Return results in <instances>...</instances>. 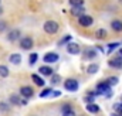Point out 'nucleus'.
<instances>
[{"label":"nucleus","mask_w":122,"mask_h":116,"mask_svg":"<svg viewBox=\"0 0 122 116\" xmlns=\"http://www.w3.org/2000/svg\"><path fill=\"white\" fill-rule=\"evenodd\" d=\"M97 93L98 95H105L107 98L112 96V89H111V85L108 84V81L98 82V85H97Z\"/></svg>","instance_id":"f257e3e1"},{"label":"nucleus","mask_w":122,"mask_h":116,"mask_svg":"<svg viewBox=\"0 0 122 116\" xmlns=\"http://www.w3.org/2000/svg\"><path fill=\"white\" fill-rule=\"evenodd\" d=\"M78 87H80V84H78V81L74 79V78H68V79L64 81V88H65L68 92H75V91H78Z\"/></svg>","instance_id":"f03ea898"},{"label":"nucleus","mask_w":122,"mask_h":116,"mask_svg":"<svg viewBox=\"0 0 122 116\" xmlns=\"http://www.w3.org/2000/svg\"><path fill=\"white\" fill-rule=\"evenodd\" d=\"M44 31H46L47 34H56V33L58 31V24H57V21H54V20L46 21V23H44Z\"/></svg>","instance_id":"7ed1b4c3"},{"label":"nucleus","mask_w":122,"mask_h":116,"mask_svg":"<svg viewBox=\"0 0 122 116\" xmlns=\"http://www.w3.org/2000/svg\"><path fill=\"white\" fill-rule=\"evenodd\" d=\"M92 23H94V19H92L91 16L82 14V16L78 17V24L81 27H90V26H92Z\"/></svg>","instance_id":"20e7f679"},{"label":"nucleus","mask_w":122,"mask_h":116,"mask_svg":"<svg viewBox=\"0 0 122 116\" xmlns=\"http://www.w3.org/2000/svg\"><path fill=\"white\" fill-rule=\"evenodd\" d=\"M60 59V55L57 54V53H47V54H44V57H43V61L46 62V64H54V62H57Z\"/></svg>","instance_id":"39448f33"},{"label":"nucleus","mask_w":122,"mask_h":116,"mask_svg":"<svg viewBox=\"0 0 122 116\" xmlns=\"http://www.w3.org/2000/svg\"><path fill=\"white\" fill-rule=\"evenodd\" d=\"M33 45H34V41H33L31 37H23V38H20V47L23 50H31Z\"/></svg>","instance_id":"423d86ee"},{"label":"nucleus","mask_w":122,"mask_h":116,"mask_svg":"<svg viewBox=\"0 0 122 116\" xmlns=\"http://www.w3.org/2000/svg\"><path fill=\"white\" fill-rule=\"evenodd\" d=\"M67 53L71 54V55H78L80 54V45L74 41H70L67 44Z\"/></svg>","instance_id":"0eeeda50"},{"label":"nucleus","mask_w":122,"mask_h":116,"mask_svg":"<svg viewBox=\"0 0 122 116\" xmlns=\"http://www.w3.org/2000/svg\"><path fill=\"white\" fill-rule=\"evenodd\" d=\"M108 65L111 67V68H117V69H122V58L119 55H117V57L111 58L109 61H108Z\"/></svg>","instance_id":"6e6552de"},{"label":"nucleus","mask_w":122,"mask_h":116,"mask_svg":"<svg viewBox=\"0 0 122 116\" xmlns=\"http://www.w3.org/2000/svg\"><path fill=\"white\" fill-rule=\"evenodd\" d=\"M20 95H21L23 98L29 99V98H31V96L34 95V89L31 87H21L20 88Z\"/></svg>","instance_id":"1a4fd4ad"},{"label":"nucleus","mask_w":122,"mask_h":116,"mask_svg":"<svg viewBox=\"0 0 122 116\" xmlns=\"http://www.w3.org/2000/svg\"><path fill=\"white\" fill-rule=\"evenodd\" d=\"M21 35V31L20 30H11L9 34H7V40L9 41H17Z\"/></svg>","instance_id":"9d476101"},{"label":"nucleus","mask_w":122,"mask_h":116,"mask_svg":"<svg viewBox=\"0 0 122 116\" xmlns=\"http://www.w3.org/2000/svg\"><path fill=\"white\" fill-rule=\"evenodd\" d=\"M38 72L43 77H51L53 75V68L51 67H47V65H43V67L38 68Z\"/></svg>","instance_id":"9b49d317"},{"label":"nucleus","mask_w":122,"mask_h":116,"mask_svg":"<svg viewBox=\"0 0 122 116\" xmlns=\"http://www.w3.org/2000/svg\"><path fill=\"white\" fill-rule=\"evenodd\" d=\"M71 14L72 16H75V17H80V16H82L84 14V11H85V9H84V6H74L71 10Z\"/></svg>","instance_id":"f8f14e48"},{"label":"nucleus","mask_w":122,"mask_h":116,"mask_svg":"<svg viewBox=\"0 0 122 116\" xmlns=\"http://www.w3.org/2000/svg\"><path fill=\"white\" fill-rule=\"evenodd\" d=\"M31 79H33V82H34L37 87H44V84H46L44 78H41L38 74H33V75H31Z\"/></svg>","instance_id":"ddd939ff"},{"label":"nucleus","mask_w":122,"mask_h":116,"mask_svg":"<svg viewBox=\"0 0 122 116\" xmlns=\"http://www.w3.org/2000/svg\"><path fill=\"white\" fill-rule=\"evenodd\" d=\"M111 29L114 30V31H117V33H121L122 31V21L121 20H114V21H111Z\"/></svg>","instance_id":"4468645a"},{"label":"nucleus","mask_w":122,"mask_h":116,"mask_svg":"<svg viewBox=\"0 0 122 116\" xmlns=\"http://www.w3.org/2000/svg\"><path fill=\"white\" fill-rule=\"evenodd\" d=\"M9 59H10V62H11V64L19 65V64L21 62V55H20V54H11Z\"/></svg>","instance_id":"2eb2a0df"},{"label":"nucleus","mask_w":122,"mask_h":116,"mask_svg":"<svg viewBox=\"0 0 122 116\" xmlns=\"http://www.w3.org/2000/svg\"><path fill=\"white\" fill-rule=\"evenodd\" d=\"M98 69H99V65H98V64H90L88 68H87V72H88L90 75H94V74L98 72Z\"/></svg>","instance_id":"dca6fc26"},{"label":"nucleus","mask_w":122,"mask_h":116,"mask_svg":"<svg viewBox=\"0 0 122 116\" xmlns=\"http://www.w3.org/2000/svg\"><path fill=\"white\" fill-rule=\"evenodd\" d=\"M87 111H88L90 113H98V112H99V106L95 105V103H88V105H87Z\"/></svg>","instance_id":"f3484780"},{"label":"nucleus","mask_w":122,"mask_h":116,"mask_svg":"<svg viewBox=\"0 0 122 116\" xmlns=\"http://www.w3.org/2000/svg\"><path fill=\"white\" fill-rule=\"evenodd\" d=\"M97 57V51L94 50V48H87L85 50V58H90V59H92V58Z\"/></svg>","instance_id":"a211bd4d"},{"label":"nucleus","mask_w":122,"mask_h":116,"mask_svg":"<svg viewBox=\"0 0 122 116\" xmlns=\"http://www.w3.org/2000/svg\"><path fill=\"white\" fill-rule=\"evenodd\" d=\"M10 103L11 105H21V99L19 95H11L10 96Z\"/></svg>","instance_id":"6ab92c4d"},{"label":"nucleus","mask_w":122,"mask_h":116,"mask_svg":"<svg viewBox=\"0 0 122 116\" xmlns=\"http://www.w3.org/2000/svg\"><path fill=\"white\" fill-rule=\"evenodd\" d=\"M0 77L1 78H7L9 77V68L6 65H0Z\"/></svg>","instance_id":"aec40b11"},{"label":"nucleus","mask_w":122,"mask_h":116,"mask_svg":"<svg viewBox=\"0 0 122 116\" xmlns=\"http://www.w3.org/2000/svg\"><path fill=\"white\" fill-rule=\"evenodd\" d=\"M95 37H97V38H101V40H104V38L107 37V31H105L104 29L97 30V31H95Z\"/></svg>","instance_id":"412c9836"},{"label":"nucleus","mask_w":122,"mask_h":116,"mask_svg":"<svg viewBox=\"0 0 122 116\" xmlns=\"http://www.w3.org/2000/svg\"><path fill=\"white\" fill-rule=\"evenodd\" d=\"M53 92V88H44L41 92H40V98H46V96H50Z\"/></svg>","instance_id":"4be33fe9"},{"label":"nucleus","mask_w":122,"mask_h":116,"mask_svg":"<svg viewBox=\"0 0 122 116\" xmlns=\"http://www.w3.org/2000/svg\"><path fill=\"white\" fill-rule=\"evenodd\" d=\"M37 59H38V54H37V53H33V54H30L29 64H30V65H34V64L37 62Z\"/></svg>","instance_id":"5701e85b"},{"label":"nucleus","mask_w":122,"mask_h":116,"mask_svg":"<svg viewBox=\"0 0 122 116\" xmlns=\"http://www.w3.org/2000/svg\"><path fill=\"white\" fill-rule=\"evenodd\" d=\"M71 41V35H65V37H62L60 41H58V45H64V44H68Z\"/></svg>","instance_id":"b1692460"},{"label":"nucleus","mask_w":122,"mask_h":116,"mask_svg":"<svg viewBox=\"0 0 122 116\" xmlns=\"http://www.w3.org/2000/svg\"><path fill=\"white\" fill-rule=\"evenodd\" d=\"M84 102L88 105V103H94V96L92 95H90V93H87L85 96H84Z\"/></svg>","instance_id":"393cba45"},{"label":"nucleus","mask_w":122,"mask_h":116,"mask_svg":"<svg viewBox=\"0 0 122 116\" xmlns=\"http://www.w3.org/2000/svg\"><path fill=\"white\" fill-rule=\"evenodd\" d=\"M118 45H119V43H109V44H108V53H111V51H114L115 48H118Z\"/></svg>","instance_id":"a878e982"},{"label":"nucleus","mask_w":122,"mask_h":116,"mask_svg":"<svg viewBox=\"0 0 122 116\" xmlns=\"http://www.w3.org/2000/svg\"><path fill=\"white\" fill-rule=\"evenodd\" d=\"M107 81H108V84H109L111 87H112V85H117V84H118V78H117V77H109V78H108Z\"/></svg>","instance_id":"bb28decb"},{"label":"nucleus","mask_w":122,"mask_h":116,"mask_svg":"<svg viewBox=\"0 0 122 116\" xmlns=\"http://www.w3.org/2000/svg\"><path fill=\"white\" fill-rule=\"evenodd\" d=\"M70 4L74 6H84V0H70Z\"/></svg>","instance_id":"cd10ccee"},{"label":"nucleus","mask_w":122,"mask_h":116,"mask_svg":"<svg viewBox=\"0 0 122 116\" xmlns=\"http://www.w3.org/2000/svg\"><path fill=\"white\" fill-rule=\"evenodd\" d=\"M60 75H53V78H51V84L53 85H58L60 84Z\"/></svg>","instance_id":"c85d7f7f"},{"label":"nucleus","mask_w":122,"mask_h":116,"mask_svg":"<svg viewBox=\"0 0 122 116\" xmlns=\"http://www.w3.org/2000/svg\"><path fill=\"white\" fill-rule=\"evenodd\" d=\"M70 109H72L71 103H64V105L61 106V112H65V111H70Z\"/></svg>","instance_id":"c756f323"},{"label":"nucleus","mask_w":122,"mask_h":116,"mask_svg":"<svg viewBox=\"0 0 122 116\" xmlns=\"http://www.w3.org/2000/svg\"><path fill=\"white\" fill-rule=\"evenodd\" d=\"M62 116H75V112H74V109H70V111L62 112Z\"/></svg>","instance_id":"7c9ffc66"},{"label":"nucleus","mask_w":122,"mask_h":116,"mask_svg":"<svg viewBox=\"0 0 122 116\" xmlns=\"http://www.w3.org/2000/svg\"><path fill=\"white\" fill-rule=\"evenodd\" d=\"M0 109H1L3 112H7V111H9V105H7V103H3V102H1V103H0Z\"/></svg>","instance_id":"2f4dec72"},{"label":"nucleus","mask_w":122,"mask_h":116,"mask_svg":"<svg viewBox=\"0 0 122 116\" xmlns=\"http://www.w3.org/2000/svg\"><path fill=\"white\" fill-rule=\"evenodd\" d=\"M6 27H7V26H6V23L0 20V33H3V31L6 30Z\"/></svg>","instance_id":"473e14b6"},{"label":"nucleus","mask_w":122,"mask_h":116,"mask_svg":"<svg viewBox=\"0 0 122 116\" xmlns=\"http://www.w3.org/2000/svg\"><path fill=\"white\" fill-rule=\"evenodd\" d=\"M60 95H61V92H58V91H53L51 92V96H54V98H58Z\"/></svg>","instance_id":"72a5a7b5"},{"label":"nucleus","mask_w":122,"mask_h":116,"mask_svg":"<svg viewBox=\"0 0 122 116\" xmlns=\"http://www.w3.org/2000/svg\"><path fill=\"white\" fill-rule=\"evenodd\" d=\"M97 50H99V51H101V53H102V51H104V48H102V47H101V45H97Z\"/></svg>","instance_id":"f704fd0d"},{"label":"nucleus","mask_w":122,"mask_h":116,"mask_svg":"<svg viewBox=\"0 0 122 116\" xmlns=\"http://www.w3.org/2000/svg\"><path fill=\"white\" fill-rule=\"evenodd\" d=\"M118 55L122 58V48H119V51H118Z\"/></svg>","instance_id":"c9c22d12"},{"label":"nucleus","mask_w":122,"mask_h":116,"mask_svg":"<svg viewBox=\"0 0 122 116\" xmlns=\"http://www.w3.org/2000/svg\"><path fill=\"white\" fill-rule=\"evenodd\" d=\"M1 13H3V9H1V7H0V14H1Z\"/></svg>","instance_id":"e433bc0d"},{"label":"nucleus","mask_w":122,"mask_h":116,"mask_svg":"<svg viewBox=\"0 0 122 116\" xmlns=\"http://www.w3.org/2000/svg\"><path fill=\"white\" fill-rule=\"evenodd\" d=\"M0 1H1V0H0Z\"/></svg>","instance_id":"4c0bfd02"}]
</instances>
